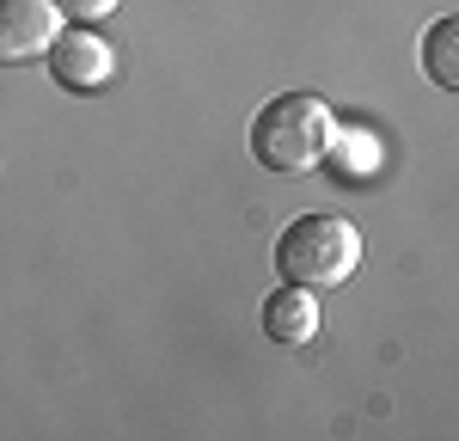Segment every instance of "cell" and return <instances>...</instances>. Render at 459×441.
Returning a JSON list of instances; mask_svg holds the SVG:
<instances>
[{
    "label": "cell",
    "mask_w": 459,
    "mask_h": 441,
    "mask_svg": "<svg viewBox=\"0 0 459 441\" xmlns=\"http://www.w3.org/2000/svg\"><path fill=\"white\" fill-rule=\"evenodd\" d=\"M331 129H337V117L318 92H276L251 117V160L270 178H307L313 166H325Z\"/></svg>",
    "instance_id": "obj_1"
},
{
    "label": "cell",
    "mask_w": 459,
    "mask_h": 441,
    "mask_svg": "<svg viewBox=\"0 0 459 441\" xmlns=\"http://www.w3.org/2000/svg\"><path fill=\"white\" fill-rule=\"evenodd\" d=\"M361 270V227L343 215H294L276 233V276L294 289H337Z\"/></svg>",
    "instance_id": "obj_2"
},
{
    "label": "cell",
    "mask_w": 459,
    "mask_h": 441,
    "mask_svg": "<svg viewBox=\"0 0 459 441\" xmlns=\"http://www.w3.org/2000/svg\"><path fill=\"white\" fill-rule=\"evenodd\" d=\"M43 62H49V80L62 92H105L110 80H117V49L99 31H86V25H62V31L49 37Z\"/></svg>",
    "instance_id": "obj_3"
},
{
    "label": "cell",
    "mask_w": 459,
    "mask_h": 441,
    "mask_svg": "<svg viewBox=\"0 0 459 441\" xmlns=\"http://www.w3.org/2000/svg\"><path fill=\"white\" fill-rule=\"evenodd\" d=\"M62 31V13L49 0H0V68H25Z\"/></svg>",
    "instance_id": "obj_4"
},
{
    "label": "cell",
    "mask_w": 459,
    "mask_h": 441,
    "mask_svg": "<svg viewBox=\"0 0 459 441\" xmlns=\"http://www.w3.org/2000/svg\"><path fill=\"white\" fill-rule=\"evenodd\" d=\"M264 331H270L276 343H313V331H318V300H313V289L282 282L276 294H264Z\"/></svg>",
    "instance_id": "obj_5"
},
{
    "label": "cell",
    "mask_w": 459,
    "mask_h": 441,
    "mask_svg": "<svg viewBox=\"0 0 459 441\" xmlns=\"http://www.w3.org/2000/svg\"><path fill=\"white\" fill-rule=\"evenodd\" d=\"M423 74L441 86V92H459V19H435L423 31Z\"/></svg>",
    "instance_id": "obj_6"
},
{
    "label": "cell",
    "mask_w": 459,
    "mask_h": 441,
    "mask_svg": "<svg viewBox=\"0 0 459 441\" xmlns=\"http://www.w3.org/2000/svg\"><path fill=\"white\" fill-rule=\"evenodd\" d=\"M325 160H337L343 184H361V172L374 166V142H368V135H343V123H337V129H331V147H325Z\"/></svg>",
    "instance_id": "obj_7"
},
{
    "label": "cell",
    "mask_w": 459,
    "mask_h": 441,
    "mask_svg": "<svg viewBox=\"0 0 459 441\" xmlns=\"http://www.w3.org/2000/svg\"><path fill=\"white\" fill-rule=\"evenodd\" d=\"M49 6H56L68 25H99V19H110V13L123 6V0H49Z\"/></svg>",
    "instance_id": "obj_8"
}]
</instances>
